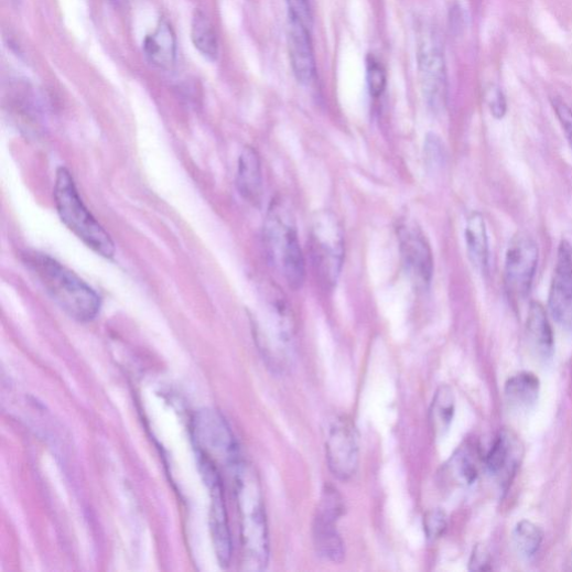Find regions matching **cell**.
Instances as JSON below:
<instances>
[{"mask_svg":"<svg viewBox=\"0 0 572 572\" xmlns=\"http://www.w3.org/2000/svg\"><path fill=\"white\" fill-rule=\"evenodd\" d=\"M455 413V397L449 386H441L431 407V423L436 436L444 435L453 421Z\"/></svg>","mask_w":572,"mask_h":572,"instance_id":"21","label":"cell"},{"mask_svg":"<svg viewBox=\"0 0 572 572\" xmlns=\"http://www.w3.org/2000/svg\"><path fill=\"white\" fill-rule=\"evenodd\" d=\"M538 260L536 240L527 233H518L508 245L505 263V284L511 299L520 301L529 295Z\"/></svg>","mask_w":572,"mask_h":572,"instance_id":"9","label":"cell"},{"mask_svg":"<svg viewBox=\"0 0 572 572\" xmlns=\"http://www.w3.org/2000/svg\"><path fill=\"white\" fill-rule=\"evenodd\" d=\"M192 40L195 47L206 57L216 60L218 56V41L208 19L196 12L192 24Z\"/></svg>","mask_w":572,"mask_h":572,"instance_id":"22","label":"cell"},{"mask_svg":"<svg viewBox=\"0 0 572 572\" xmlns=\"http://www.w3.org/2000/svg\"><path fill=\"white\" fill-rule=\"evenodd\" d=\"M26 265L52 300L72 319L93 321L101 309V298L84 280L44 255H32Z\"/></svg>","mask_w":572,"mask_h":572,"instance_id":"2","label":"cell"},{"mask_svg":"<svg viewBox=\"0 0 572 572\" xmlns=\"http://www.w3.org/2000/svg\"><path fill=\"white\" fill-rule=\"evenodd\" d=\"M265 240L273 267L291 289H301L305 279V261L294 214L283 198L274 199L269 208Z\"/></svg>","mask_w":572,"mask_h":572,"instance_id":"3","label":"cell"},{"mask_svg":"<svg viewBox=\"0 0 572 572\" xmlns=\"http://www.w3.org/2000/svg\"><path fill=\"white\" fill-rule=\"evenodd\" d=\"M236 186L240 196L251 204H259L263 193L261 159L253 147H245L238 159Z\"/></svg>","mask_w":572,"mask_h":572,"instance_id":"16","label":"cell"},{"mask_svg":"<svg viewBox=\"0 0 572 572\" xmlns=\"http://www.w3.org/2000/svg\"><path fill=\"white\" fill-rule=\"evenodd\" d=\"M465 242L471 263L477 271L485 272L488 265V238L484 217L478 212L467 217Z\"/></svg>","mask_w":572,"mask_h":572,"instance_id":"19","label":"cell"},{"mask_svg":"<svg viewBox=\"0 0 572 572\" xmlns=\"http://www.w3.org/2000/svg\"><path fill=\"white\" fill-rule=\"evenodd\" d=\"M148 61L160 68H171L176 60V37L171 24L161 20L154 32L143 42Z\"/></svg>","mask_w":572,"mask_h":572,"instance_id":"17","label":"cell"},{"mask_svg":"<svg viewBox=\"0 0 572 572\" xmlns=\"http://www.w3.org/2000/svg\"><path fill=\"white\" fill-rule=\"evenodd\" d=\"M344 512V501L337 489L325 486L314 518L313 540L317 555L326 561L339 563L346 555L345 542L337 529Z\"/></svg>","mask_w":572,"mask_h":572,"instance_id":"7","label":"cell"},{"mask_svg":"<svg viewBox=\"0 0 572 572\" xmlns=\"http://www.w3.org/2000/svg\"><path fill=\"white\" fill-rule=\"evenodd\" d=\"M311 255L322 282L335 285L345 259V237L337 216L330 211L317 212L310 229Z\"/></svg>","mask_w":572,"mask_h":572,"instance_id":"5","label":"cell"},{"mask_svg":"<svg viewBox=\"0 0 572 572\" xmlns=\"http://www.w3.org/2000/svg\"><path fill=\"white\" fill-rule=\"evenodd\" d=\"M54 199L63 224L97 255L111 259L116 245L111 236L82 202L71 173L61 168L56 173Z\"/></svg>","mask_w":572,"mask_h":572,"instance_id":"4","label":"cell"},{"mask_svg":"<svg viewBox=\"0 0 572 572\" xmlns=\"http://www.w3.org/2000/svg\"><path fill=\"white\" fill-rule=\"evenodd\" d=\"M528 339L536 353L543 359L553 354V333L544 307L539 302H532L527 319Z\"/></svg>","mask_w":572,"mask_h":572,"instance_id":"18","label":"cell"},{"mask_svg":"<svg viewBox=\"0 0 572 572\" xmlns=\"http://www.w3.org/2000/svg\"><path fill=\"white\" fill-rule=\"evenodd\" d=\"M233 472L241 563L245 570L262 571L270 561V536L260 478L255 468L242 461Z\"/></svg>","mask_w":572,"mask_h":572,"instance_id":"1","label":"cell"},{"mask_svg":"<svg viewBox=\"0 0 572 572\" xmlns=\"http://www.w3.org/2000/svg\"><path fill=\"white\" fill-rule=\"evenodd\" d=\"M540 381L531 373L516 375L506 385L508 402L519 410H528L539 397Z\"/></svg>","mask_w":572,"mask_h":572,"instance_id":"20","label":"cell"},{"mask_svg":"<svg viewBox=\"0 0 572 572\" xmlns=\"http://www.w3.org/2000/svg\"><path fill=\"white\" fill-rule=\"evenodd\" d=\"M542 540V530L527 520L519 522L514 531L516 548L526 558H531L539 551Z\"/></svg>","mask_w":572,"mask_h":572,"instance_id":"23","label":"cell"},{"mask_svg":"<svg viewBox=\"0 0 572 572\" xmlns=\"http://www.w3.org/2000/svg\"><path fill=\"white\" fill-rule=\"evenodd\" d=\"M554 109L566 140L572 149V111L562 102H555Z\"/></svg>","mask_w":572,"mask_h":572,"instance_id":"30","label":"cell"},{"mask_svg":"<svg viewBox=\"0 0 572 572\" xmlns=\"http://www.w3.org/2000/svg\"><path fill=\"white\" fill-rule=\"evenodd\" d=\"M289 18L312 28V14L309 0H287Z\"/></svg>","mask_w":572,"mask_h":572,"instance_id":"28","label":"cell"},{"mask_svg":"<svg viewBox=\"0 0 572 572\" xmlns=\"http://www.w3.org/2000/svg\"><path fill=\"white\" fill-rule=\"evenodd\" d=\"M198 463L211 492V530L215 551L220 565L226 566L230 562L233 547L219 468L202 456H198Z\"/></svg>","mask_w":572,"mask_h":572,"instance_id":"11","label":"cell"},{"mask_svg":"<svg viewBox=\"0 0 572 572\" xmlns=\"http://www.w3.org/2000/svg\"><path fill=\"white\" fill-rule=\"evenodd\" d=\"M424 148L428 165L432 169L441 168L445 155L441 139L434 133L428 134Z\"/></svg>","mask_w":572,"mask_h":572,"instance_id":"27","label":"cell"},{"mask_svg":"<svg viewBox=\"0 0 572 572\" xmlns=\"http://www.w3.org/2000/svg\"><path fill=\"white\" fill-rule=\"evenodd\" d=\"M288 46L296 79L302 85H310L316 72L311 29L289 18Z\"/></svg>","mask_w":572,"mask_h":572,"instance_id":"14","label":"cell"},{"mask_svg":"<svg viewBox=\"0 0 572 572\" xmlns=\"http://www.w3.org/2000/svg\"><path fill=\"white\" fill-rule=\"evenodd\" d=\"M367 82L370 95L379 98L386 89L387 76L384 66L374 56L367 61Z\"/></svg>","mask_w":572,"mask_h":572,"instance_id":"25","label":"cell"},{"mask_svg":"<svg viewBox=\"0 0 572 572\" xmlns=\"http://www.w3.org/2000/svg\"><path fill=\"white\" fill-rule=\"evenodd\" d=\"M487 105L492 114L497 119H503L507 114V101L500 90H494L489 93L487 97Z\"/></svg>","mask_w":572,"mask_h":572,"instance_id":"29","label":"cell"},{"mask_svg":"<svg viewBox=\"0 0 572 572\" xmlns=\"http://www.w3.org/2000/svg\"><path fill=\"white\" fill-rule=\"evenodd\" d=\"M449 474L460 484H472L477 476V468L473 458V452L467 447L461 449L447 466Z\"/></svg>","mask_w":572,"mask_h":572,"instance_id":"24","label":"cell"},{"mask_svg":"<svg viewBox=\"0 0 572 572\" xmlns=\"http://www.w3.org/2000/svg\"><path fill=\"white\" fill-rule=\"evenodd\" d=\"M570 565L572 568V551H571V554H570Z\"/></svg>","mask_w":572,"mask_h":572,"instance_id":"32","label":"cell"},{"mask_svg":"<svg viewBox=\"0 0 572 572\" xmlns=\"http://www.w3.org/2000/svg\"><path fill=\"white\" fill-rule=\"evenodd\" d=\"M522 458V446L511 432L504 431L486 456V466L503 487L512 481Z\"/></svg>","mask_w":572,"mask_h":572,"instance_id":"15","label":"cell"},{"mask_svg":"<svg viewBox=\"0 0 572 572\" xmlns=\"http://www.w3.org/2000/svg\"><path fill=\"white\" fill-rule=\"evenodd\" d=\"M198 456L234 471L241 462L234 434L225 419L216 411L197 413L192 427ZM219 468V467H218Z\"/></svg>","mask_w":572,"mask_h":572,"instance_id":"6","label":"cell"},{"mask_svg":"<svg viewBox=\"0 0 572 572\" xmlns=\"http://www.w3.org/2000/svg\"><path fill=\"white\" fill-rule=\"evenodd\" d=\"M447 529V517L440 509L432 510L424 518V530L431 541L440 539Z\"/></svg>","mask_w":572,"mask_h":572,"instance_id":"26","label":"cell"},{"mask_svg":"<svg viewBox=\"0 0 572 572\" xmlns=\"http://www.w3.org/2000/svg\"><path fill=\"white\" fill-rule=\"evenodd\" d=\"M549 312L565 331H572V245L562 240L549 292Z\"/></svg>","mask_w":572,"mask_h":572,"instance_id":"13","label":"cell"},{"mask_svg":"<svg viewBox=\"0 0 572 572\" xmlns=\"http://www.w3.org/2000/svg\"><path fill=\"white\" fill-rule=\"evenodd\" d=\"M325 456L332 473L341 481L350 479L360 463L358 434L346 418L337 419L325 441Z\"/></svg>","mask_w":572,"mask_h":572,"instance_id":"10","label":"cell"},{"mask_svg":"<svg viewBox=\"0 0 572 572\" xmlns=\"http://www.w3.org/2000/svg\"><path fill=\"white\" fill-rule=\"evenodd\" d=\"M398 239L407 272L419 285H429L434 272V260L423 230L417 224L403 223L398 228Z\"/></svg>","mask_w":572,"mask_h":572,"instance_id":"12","label":"cell"},{"mask_svg":"<svg viewBox=\"0 0 572 572\" xmlns=\"http://www.w3.org/2000/svg\"><path fill=\"white\" fill-rule=\"evenodd\" d=\"M470 569L474 571H484L489 569V554L485 547L477 546L470 561Z\"/></svg>","mask_w":572,"mask_h":572,"instance_id":"31","label":"cell"},{"mask_svg":"<svg viewBox=\"0 0 572 572\" xmlns=\"http://www.w3.org/2000/svg\"><path fill=\"white\" fill-rule=\"evenodd\" d=\"M419 74L424 98L434 111L446 104L447 78L443 52L430 28H423L418 45Z\"/></svg>","mask_w":572,"mask_h":572,"instance_id":"8","label":"cell"}]
</instances>
